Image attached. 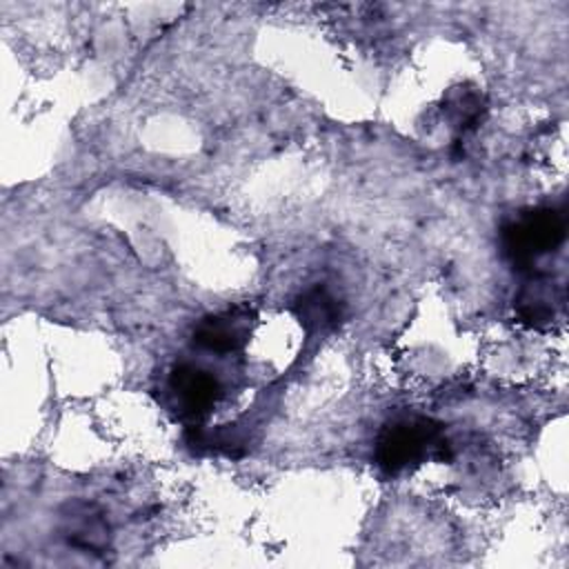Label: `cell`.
Returning a JSON list of instances; mask_svg holds the SVG:
<instances>
[{
  "label": "cell",
  "mask_w": 569,
  "mask_h": 569,
  "mask_svg": "<svg viewBox=\"0 0 569 569\" xmlns=\"http://www.w3.org/2000/svg\"><path fill=\"white\" fill-rule=\"evenodd\" d=\"M293 313L300 320V325L313 333L333 329L342 316L338 300L325 287H313V289L305 291L296 300Z\"/></svg>",
  "instance_id": "obj_7"
},
{
  "label": "cell",
  "mask_w": 569,
  "mask_h": 569,
  "mask_svg": "<svg viewBox=\"0 0 569 569\" xmlns=\"http://www.w3.org/2000/svg\"><path fill=\"white\" fill-rule=\"evenodd\" d=\"M565 233V218L556 209L540 207L502 227V249L513 267L531 269L540 256L562 244Z\"/></svg>",
  "instance_id": "obj_2"
},
{
  "label": "cell",
  "mask_w": 569,
  "mask_h": 569,
  "mask_svg": "<svg viewBox=\"0 0 569 569\" xmlns=\"http://www.w3.org/2000/svg\"><path fill=\"white\" fill-rule=\"evenodd\" d=\"M445 113L449 116L451 124L465 136L473 129H478V124L485 118V100L476 89L469 87H453L447 98H445Z\"/></svg>",
  "instance_id": "obj_8"
},
{
  "label": "cell",
  "mask_w": 569,
  "mask_h": 569,
  "mask_svg": "<svg viewBox=\"0 0 569 569\" xmlns=\"http://www.w3.org/2000/svg\"><path fill=\"white\" fill-rule=\"evenodd\" d=\"M253 311L247 307L227 309L216 316H207L193 331V342L200 349L213 353H233L240 351L251 333Z\"/></svg>",
  "instance_id": "obj_4"
},
{
  "label": "cell",
  "mask_w": 569,
  "mask_h": 569,
  "mask_svg": "<svg viewBox=\"0 0 569 569\" xmlns=\"http://www.w3.org/2000/svg\"><path fill=\"white\" fill-rule=\"evenodd\" d=\"M445 458H449V442L442 427L425 416L393 418L376 440V462L387 476H400L427 460Z\"/></svg>",
  "instance_id": "obj_1"
},
{
  "label": "cell",
  "mask_w": 569,
  "mask_h": 569,
  "mask_svg": "<svg viewBox=\"0 0 569 569\" xmlns=\"http://www.w3.org/2000/svg\"><path fill=\"white\" fill-rule=\"evenodd\" d=\"M167 389L178 416L189 425L204 420L222 396L218 378L193 365L173 367L167 380Z\"/></svg>",
  "instance_id": "obj_3"
},
{
  "label": "cell",
  "mask_w": 569,
  "mask_h": 569,
  "mask_svg": "<svg viewBox=\"0 0 569 569\" xmlns=\"http://www.w3.org/2000/svg\"><path fill=\"white\" fill-rule=\"evenodd\" d=\"M64 540L87 553H104L109 549V522L104 513L89 502H71L62 513Z\"/></svg>",
  "instance_id": "obj_5"
},
{
  "label": "cell",
  "mask_w": 569,
  "mask_h": 569,
  "mask_svg": "<svg viewBox=\"0 0 569 569\" xmlns=\"http://www.w3.org/2000/svg\"><path fill=\"white\" fill-rule=\"evenodd\" d=\"M516 313L520 322H525L527 327H533V329L549 327L556 318L551 284L540 276L529 280L516 296Z\"/></svg>",
  "instance_id": "obj_6"
}]
</instances>
